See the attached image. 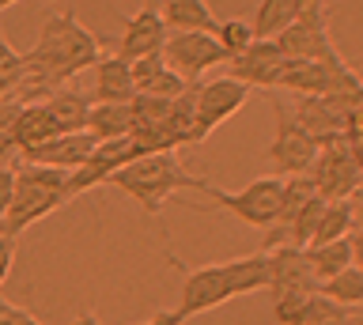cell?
<instances>
[{"label":"cell","instance_id":"cell-43","mask_svg":"<svg viewBox=\"0 0 363 325\" xmlns=\"http://www.w3.org/2000/svg\"><path fill=\"white\" fill-rule=\"evenodd\" d=\"M348 325H363V318H352V321H348Z\"/></svg>","mask_w":363,"mask_h":325},{"label":"cell","instance_id":"cell-32","mask_svg":"<svg viewBox=\"0 0 363 325\" xmlns=\"http://www.w3.org/2000/svg\"><path fill=\"white\" fill-rule=\"evenodd\" d=\"M23 103L19 98H0V159L8 163V155L16 152V118H19Z\"/></svg>","mask_w":363,"mask_h":325},{"label":"cell","instance_id":"cell-8","mask_svg":"<svg viewBox=\"0 0 363 325\" xmlns=\"http://www.w3.org/2000/svg\"><path fill=\"white\" fill-rule=\"evenodd\" d=\"M140 155V148H136L133 132H125V137H113V140H95V148H91V155L84 163L76 166V171H68V200L87 193V189L95 186H106V178L113 171H121L129 159H136Z\"/></svg>","mask_w":363,"mask_h":325},{"label":"cell","instance_id":"cell-25","mask_svg":"<svg viewBox=\"0 0 363 325\" xmlns=\"http://www.w3.org/2000/svg\"><path fill=\"white\" fill-rule=\"evenodd\" d=\"M356 227V200H325V212L318 219V231L311 242H333V239H348Z\"/></svg>","mask_w":363,"mask_h":325},{"label":"cell","instance_id":"cell-23","mask_svg":"<svg viewBox=\"0 0 363 325\" xmlns=\"http://www.w3.org/2000/svg\"><path fill=\"white\" fill-rule=\"evenodd\" d=\"M306 253V265H311L314 280L322 284V280H329L333 273H340V268L352 265V242L348 239H333V242H311L303 246Z\"/></svg>","mask_w":363,"mask_h":325},{"label":"cell","instance_id":"cell-40","mask_svg":"<svg viewBox=\"0 0 363 325\" xmlns=\"http://www.w3.org/2000/svg\"><path fill=\"white\" fill-rule=\"evenodd\" d=\"M348 152H352V159H356V166L363 171V129L348 137Z\"/></svg>","mask_w":363,"mask_h":325},{"label":"cell","instance_id":"cell-36","mask_svg":"<svg viewBox=\"0 0 363 325\" xmlns=\"http://www.w3.org/2000/svg\"><path fill=\"white\" fill-rule=\"evenodd\" d=\"M11 189H16V166L11 163H0V219L11 205Z\"/></svg>","mask_w":363,"mask_h":325},{"label":"cell","instance_id":"cell-30","mask_svg":"<svg viewBox=\"0 0 363 325\" xmlns=\"http://www.w3.org/2000/svg\"><path fill=\"white\" fill-rule=\"evenodd\" d=\"M216 42L227 50V61L235 57V53H242L250 42H254V27L246 23V19H223V23H216Z\"/></svg>","mask_w":363,"mask_h":325},{"label":"cell","instance_id":"cell-10","mask_svg":"<svg viewBox=\"0 0 363 325\" xmlns=\"http://www.w3.org/2000/svg\"><path fill=\"white\" fill-rule=\"evenodd\" d=\"M277 137H272V144H269V159L277 163V171L288 178V174H306L314 166V159H318V144L311 132H306L299 121H295V114L288 106H280L277 103Z\"/></svg>","mask_w":363,"mask_h":325},{"label":"cell","instance_id":"cell-13","mask_svg":"<svg viewBox=\"0 0 363 325\" xmlns=\"http://www.w3.org/2000/svg\"><path fill=\"white\" fill-rule=\"evenodd\" d=\"M284 64V53L277 50L272 38H254L242 53L227 61V76L242 80L246 87H272L277 84V69Z\"/></svg>","mask_w":363,"mask_h":325},{"label":"cell","instance_id":"cell-1","mask_svg":"<svg viewBox=\"0 0 363 325\" xmlns=\"http://www.w3.org/2000/svg\"><path fill=\"white\" fill-rule=\"evenodd\" d=\"M23 57H27V84L53 91V87H65V80L72 76L95 69V61L102 57V38L79 23L72 8H65L45 19L34 50Z\"/></svg>","mask_w":363,"mask_h":325},{"label":"cell","instance_id":"cell-24","mask_svg":"<svg viewBox=\"0 0 363 325\" xmlns=\"http://www.w3.org/2000/svg\"><path fill=\"white\" fill-rule=\"evenodd\" d=\"M50 137H57V125H53L45 103H23L19 118H16V152H27Z\"/></svg>","mask_w":363,"mask_h":325},{"label":"cell","instance_id":"cell-33","mask_svg":"<svg viewBox=\"0 0 363 325\" xmlns=\"http://www.w3.org/2000/svg\"><path fill=\"white\" fill-rule=\"evenodd\" d=\"M306 299H311V295H272V310H277V321H280V325H303Z\"/></svg>","mask_w":363,"mask_h":325},{"label":"cell","instance_id":"cell-38","mask_svg":"<svg viewBox=\"0 0 363 325\" xmlns=\"http://www.w3.org/2000/svg\"><path fill=\"white\" fill-rule=\"evenodd\" d=\"M348 242H352V265L363 268V223H359V227H352Z\"/></svg>","mask_w":363,"mask_h":325},{"label":"cell","instance_id":"cell-37","mask_svg":"<svg viewBox=\"0 0 363 325\" xmlns=\"http://www.w3.org/2000/svg\"><path fill=\"white\" fill-rule=\"evenodd\" d=\"M11 261H16V239L0 234V287H4V280L11 273Z\"/></svg>","mask_w":363,"mask_h":325},{"label":"cell","instance_id":"cell-29","mask_svg":"<svg viewBox=\"0 0 363 325\" xmlns=\"http://www.w3.org/2000/svg\"><path fill=\"white\" fill-rule=\"evenodd\" d=\"M352 314L348 307H337L333 299H325L322 291H314L306 299V314H303V325H348Z\"/></svg>","mask_w":363,"mask_h":325},{"label":"cell","instance_id":"cell-39","mask_svg":"<svg viewBox=\"0 0 363 325\" xmlns=\"http://www.w3.org/2000/svg\"><path fill=\"white\" fill-rule=\"evenodd\" d=\"M186 318H182L178 310H159L155 318H147V321H140V325H182Z\"/></svg>","mask_w":363,"mask_h":325},{"label":"cell","instance_id":"cell-31","mask_svg":"<svg viewBox=\"0 0 363 325\" xmlns=\"http://www.w3.org/2000/svg\"><path fill=\"white\" fill-rule=\"evenodd\" d=\"M189 87V80H182V76L170 69V64H163L152 80H147L144 87H140V95H155V98H178L182 91Z\"/></svg>","mask_w":363,"mask_h":325},{"label":"cell","instance_id":"cell-3","mask_svg":"<svg viewBox=\"0 0 363 325\" xmlns=\"http://www.w3.org/2000/svg\"><path fill=\"white\" fill-rule=\"evenodd\" d=\"M68 171L42 163H23L16 166V189H11V205L0 219V234L16 239L19 231H27L30 223L45 219L50 212L68 205Z\"/></svg>","mask_w":363,"mask_h":325},{"label":"cell","instance_id":"cell-15","mask_svg":"<svg viewBox=\"0 0 363 325\" xmlns=\"http://www.w3.org/2000/svg\"><path fill=\"white\" fill-rule=\"evenodd\" d=\"M272 42H277V50L291 61H329V57H337V46H333V38H329V23L295 19V23H288Z\"/></svg>","mask_w":363,"mask_h":325},{"label":"cell","instance_id":"cell-45","mask_svg":"<svg viewBox=\"0 0 363 325\" xmlns=\"http://www.w3.org/2000/svg\"><path fill=\"white\" fill-rule=\"evenodd\" d=\"M359 307H363V302H359Z\"/></svg>","mask_w":363,"mask_h":325},{"label":"cell","instance_id":"cell-9","mask_svg":"<svg viewBox=\"0 0 363 325\" xmlns=\"http://www.w3.org/2000/svg\"><path fill=\"white\" fill-rule=\"evenodd\" d=\"M167 261L182 273V302H178V314L182 318H197L204 310H216L223 302H231V291H227V276H223V265H201V268H186V261H178L174 253H167Z\"/></svg>","mask_w":363,"mask_h":325},{"label":"cell","instance_id":"cell-34","mask_svg":"<svg viewBox=\"0 0 363 325\" xmlns=\"http://www.w3.org/2000/svg\"><path fill=\"white\" fill-rule=\"evenodd\" d=\"M295 16L306 23H329V0H291Z\"/></svg>","mask_w":363,"mask_h":325},{"label":"cell","instance_id":"cell-6","mask_svg":"<svg viewBox=\"0 0 363 325\" xmlns=\"http://www.w3.org/2000/svg\"><path fill=\"white\" fill-rule=\"evenodd\" d=\"M163 61L174 69L182 80L197 84L208 69L227 64V50L216 42L208 30H170L163 42Z\"/></svg>","mask_w":363,"mask_h":325},{"label":"cell","instance_id":"cell-26","mask_svg":"<svg viewBox=\"0 0 363 325\" xmlns=\"http://www.w3.org/2000/svg\"><path fill=\"white\" fill-rule=\"evenodd\" d=\"M318 291H322L325 299H333L337 307H359L363 302V268H356V265L340 268V273H333L329 280H322Z\"/></svg>","mask_w":363,"mask_h":325},{"label":"cell","instance_id":"cell-22","mask_svg":"<svg viewBox=\"0 0 363 325\" xmlns=\"http://www.w3.org/2000/svg\"><path fill=\"white\" fill-rule=\"evenodd\" d=\"M133 129V106L129 103H91L87 132L95 140H113Z\"/></svg>","mask_w":363,"mask_h":325},{"label":"cell","instance_id":"cell-2","mask_svg":"<svg viewBox=\"0 0 363 325\" xmlns=\"http://www.w3.org/2000/svg\"><path fill=\"white\" fill-rule=\"evenodd\" d=\"M106 186L121 189L125 197H133L136 205L147 212V216H159L163 205L174 193H186V189L204 193V186H208V182L197 178L189 166H182L174 152H147V155L129 159L121 171H113L106 178Z\"/></svg>","mask_w":363,"mask_h":325},{"label":"cell","instance_id":"cell-27","mask_svg":"<svg viewBox=\"0 0 363 325\" xmlns=\"http://www.w3.org/2000/svg\"><path fill=\"white\" fill-rule=\"evenodd\" d=\"M295 4L291 0H261L250 27H254V38H277L288 23H295Z\"/></svg>","mask_w":363,"mask_h":325},{"label":"cell","instance_id":"cell-42","mask_svg":"<svg viewBox=\"0 0 363 325\" xmlns=\"http://www.w3.org/2000/svg\"><path fill=\"white\" fill-rule=\"evenodd\" d=\"M11 4H19V0H0V12H4V8H11Z\"/></svg>","mask_w":363,"mask_h":325},{"label":"cell","instance_id":"cell-21","mask_svg":"<svg viewBox=\"0 0 363 325\" xmlns=\"http://www.w3.org/2000/svg\"><path fill=\"white\" fill-rule=\"evenodd\" d=\"M155 12L163 16L167 30H216V16L204 0H152Z\"/></svg>","mask_w":363,"mask_h":325},{"label":"cell","instance_id":"cell-41","mask_svg":"<svg viewBox=\"0 0 363 325\" xmlns=\"http://www.w3.org/2000/svg\"><path fill=\"white\" fill-rule=\"evenodd\" d=\"M72 325H102V321L95 318V314H87V310H79V314H76V321H72Z\"/></svg>","mask_w":363,"mask_h":325},{"label":"cell","instance_id":"cell-7","mask_svg":"<svg viewBox=\"0 0 363 325\" xmlns=\"http://www.w3.org/2000/svg\"><path fill=\"white\" fill-rule=\"evenodd\" d=\"M254 87H246L235 76H220V80L197 84V98H193V121H197V144L216 132L220 125H227L238 110L246 106V98Z\"/></svg>","mask_w":363,"mask_h":325},{"label":"cell","instance_id":"cell-5","mask_svg":"<svg viewBox=\"0 0 363 325\" xmlns=\"http://www.w3.org/2000/svg\"><path fill=\"white\" fill-rule=\"evenodd\" d=\"M280 189L284 178H257L246 189H220V186H204V197H212L220 208H227L231 216H238L250 227H269L277 219V205H280Z\"/></svg>","mask_w":363,"mask_h":325},{"label":"cell","instance_id":"cell-28","mask_svg":"<svg viewBox=\"0 0 363 325\" xmlns=\"http://www.w3.org/2000/svg\"><path fill=\"white\" fill-rule=\"evenodd\" d=\"M27 87V57L8 46V38L0 35V98L16 95Z\"/></svg>","mask_w":363,"mask_h":325},{"label":"cell","instance_id":"cell-20","mask_svg":"<svg viewBox=\"0 0 363 325\" xmlns=\"http://www.w3.org/2000/svg\"><path fill=\"white\" fill-rule=\"evenodd\" d=\"M42 103H45V110H50L57 132H79V129H87L91 95L68 91V87H53V91L42 98Z\"/></svg>","mask_w":363,"mask_h":325},{"label":"cell","instance_id":"cell-17","mask_svg":"<svg viewBox=\"0 0 363 325\" xmlns=\"http://www.w3.org/2000/svg\"><path fill=\"white\" fill-rule=\"evenodd\" d=\"M133 95H136V87H133L129 61H121L118 53H113V57H99L95 61V91H91V103H129Z\"/></svg>","mask_w":363,"mask_h":325},{"label":"cell","instance_id":"cell-11","mask_svg":"<svg viewBox=\"0 0 363 325\" xmlns=\"http://www.w3.org/2000/svg\"><path fill=\"white\" fill-rule=\"evenodd\" d=\"M340 72H345L340 53L329 57V61H291V57H284L272 87H288V91H295V95H329L337 87Z\"/></svg>","mask_w":363,"mask_h":325},{"label":"cell","instance_id":"cell-16","mask_svg":"<svg viewBox=\"0 0 363 325\" xmlns=\"http://www.w3.org/2000/svg\"><path fill=\"white\" fill-rule=\"evenodd\" d=\"M95 148V137H91L87 129L79 132H57V137L34 144V148L19 152L23 163H42V166H57V171H76L79 163L91 155Z\"/></svg>","mask_w":363,"mask_h":325},{"label":"cell","instance_id":"cell-19","mask_svg":"<svg viewBox=\"0 0 363 325\" xmlns=\"http://www.w3.org/2000/svg\"><path fill=\"white\" fill-rule=\"evenodd\" d=\"M223 276H227L231 299L265 291L269 287V250H257V253L235 257V261H223Z\"/></svg>","mask_w":363,"mask_h":325},{"label":"cell","instance_id":"cell-4","mask_svg":"<svg viewBox=\"0 0 363 325\" xmlns=\"http://www.w3.org/2000/svg\"><path fill=\"white\" fill-rule=\"evenodd\" d=\"M311 182H314V193L322 200H348L363 189V171L356 166L348 152V137H333L318 148V159L311 171Z\"/></svg>","mask_w":363,"mask_h":325},{"label":"cell","instance_id":"cell-14","mask_svg":"<svg viewBox=\"0 0 363 325\" xmlns=\"http://www.w3.org/2000/svg\"><path fill=\"white\" fill-rule=\"evenodd\" d=\"M167 23L163 16L155 12V4H144L136 16L125 19V30L118 38V57L121 61H136V57H147V53H159L167 42Z\"/></svg>","mask_w":363,"mask_h":325},{"label":"cell","instance_id":"cell-35","mask_svg":"<svg viewBox=\"0 0 363 325\" xmlns=\"http://www.w3.org/2000/svg\"><path fill=\"white\" fill-rule=\"evenodd\" d=\"M0 325H42V321L34 318L30 310H23V307H16V302H8L0 295Z\"/></svg>","mask_w":363,"mask_h":325},{"label":"cell","instance_id":"cell-12","mask_svg":"<svg viewBox=\"0 0 363 325\" xmlns=\"http://www.w3.org/2000/svg\"><path fill=\"white\" fill-rule=\"evenodd\" d=\"M269 291L272 295H314L318 280L299 246H272L269 250Z\"/></svg>","mask_w":363,"mask_h":325},{"label":"cell","instance_id":"cell-18","mask_svg":"<svg viewBox=\"0 0 363 325\" xmlns=\"http://www.w3.org/2000/svg\"><path fill=\"white\" fill-rule=\"evenodd\" d=\"M295 121H299L318 144H325L333 137H345V118H340V110L329 103L325 95H303L299 110H295Z\"/></svg>","mask_w":363,"mask_h":325},{"label":"cell","instance_id":"cell-44","mask_svg":"<svg viewBox=\"0 0 363 325\" xmlns=\"http://www.w3.org/2000/svg\"><path fill=\"white\" fill-rule=\"evenodd\" d=\"M144 4H152V0H144Z\"/></svg>","mask_w":363,"mask_h":325}]
</instances>
